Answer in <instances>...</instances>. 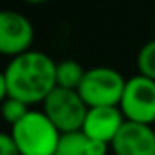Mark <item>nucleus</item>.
<instances>
[{
  "mask_svg": "<svg viewBox=\"0 0 155 155\" xmlns=\"http://www.w3.org/2000/svg\"><path fill=\"white\" fill-rule=\"evenodd\" d=\"M57 88V62L42 51H28L9 60L0 75V97L28 106L44 102Z\"/></svg>",
  "mask_w": 155,
  "mask_h": 155,
  "instance_id": "1",
  "label": "nucleus"
},
{
  "mask_svg": "<svg viewBox=\"0 0 155 155\" xmlns=\"http://www.w3.org/2000/svg\"><path fill=\"white\" fill-rule=\"evenodd\" d=\"M11 137L20 155H55L62 133L44 111L31 110L20 122L11 126Z\"/></svg>",
  "mask_w": 155,
  "mask_h": 155,
  "instance_id": "2",
  "label": "nucleus"
},
{
  "mask_svg": "<svg viewBox=\"0 0 155 155\" xmlns=\"http://www.w3.org/2000/svg\"><path fill=\"white\" fill-rule=\"evenodd\" d=\"M126 88V79L113 68L95 66L86 69L84 81L77 90L88 108L119 106Z\"/></svg>",
  "mask_w": 155,
  "mask_h": 155,
  "instance_id": "3",
  "label": "nucleus"
},
{
  "mask_svg": "<svg viewBox=\"0 0 155 155\" xmlns=\"http://www.w3.org/2000/svg\"><path fill=\"white\" fill-rule=\"evenodd\" d=\"M88 110V104L77 90L55 88L44 101V113L62 135L82 131Z\"/></svg>",
  "mask_w": 155,
  "mask_h": 155,
  "instance_id": "4",
  "label": "nucleus"
},
{
  "mask_svg": "<svg viewBox=\"0 0 155 155\" xmlns=\"http://www.w3.org/2000/svg\"><path fill=\"white\" fill-rule=\"evenodd\" d=\"M119 108L126 120L151 126L155 122V81L142 75L128 79Z\"/></svg>",
  "mask_w": 155,
  "mask_h": 155,
  "instance_id": "5",
  "label": "nucleus"
},
{
  "mask_svg": "<svg viewBox=\"0 0 155 155\" xmlns=\"http://www.w3.org/2000/svg\"><path fill=\"white\" fill-rule=\"evenodd\" d=\"M35 29L31 20L18 13L6 9L0 13V53L6 57H18L31 51Z\"/></svg>",
  "mask_w": 155,
  "mask_h": 155,
  "instance_id": "6",
  "label": "nucleus"
},
{
  "mask_svg": "<svg viewBox=\"0 0 155 155\" xmlns=\"http://www.w3.org/2000/svg\"><path fill=\"white\" fill-rule=\"evenodd\" d=\"M115 155H155V130L150 124L126 120L111 142Z\"/></svg>",
  "mask_w": 155,
  "mask_h": 155,
  "instance_id": "7",
  "label": "nucleus"
},
{
  "mask_svg": "<svg viewBox=\"0 0 155 155\" xmlns=\"http://www.w3.org/2000/svg\"><path fill=\"white\" fill-rule=\"evenodd\" d=\"M126 117L122 115L119 106H104V108H90L82 133L93 140H101L111 146L113 139L124 126Z\"/></svg>",
  "mask_w": 155,
  "mask_h": 155,
  "instance_id": "8",
  "label": "nucleus"
},
{
  "mask_svg": "<svg viewBox=\"0 0 155 155\" xmlns=\"http://www.w3.org/2000/svg\"><path fill=\"white\" fill-rule=\"evenodd\" d=\"M108 148L111 146L106 142L93 140L86 137L82 131H75V133H64L60 137L55 155H106Z\"/></svg>",
  "mask_w": 155,
  "mask_h": 155,
  "instance_id": "9",
  "label": "nucleus"
},
{
  "mask_svg": "<svg viewBox=\"0 0 155 155\" xmlns=\"http://www.w3.org/2000/svg\"><path fill=\"white\" fill-rule=\"evenodd\" d=\"M86 69L71 58L57 62V88L64 90H79L84 81Z\"/></svg>",
  "mask_w": 155,
  "mask_h": 155,
  "instance_id": "10",
  "label": "nucleus"
},
{
  "mask_svg": "<svg viewBox=\"0 0 155 155\" xmlns=\"http://www.w3.org/2000/svg\"><path fill=\"white\" fill-rule=\"evenodd\" d=\"M137 69L139 75L146 77V79L155 81V38L148 40L137 55Z\"/></svg>",
  "mask_w": 155,
  "mask_h": 155,
  "instance_id": "11",
  "label": "nucleus"
},
{
  "mask_svg": "<svg viewBox=\"0 0 155 155\" xmlns=\"http://www.w3.org/2000/svg\"><path fill=\"white\" fill-rule=\"evenodd\" d=\"M29 111H31L29 106L22 101H17V99H4L2 101V115H4L6 122L11 126L20 122Z\"/></svg>",
  "mask_w": 155,
  "mask_h": 155,
  "instance_id": "12",
  "label": "nucleus"
},
{
  "mask_svg": "<svg viewBox=\"0 0 155 155\" xmlns=\"http://www.w3.org/2000/svg\"><path fill=\"white\" fill-rule=\"evenodd\" d=\"M0 155H20L11 133H2L0 135Z\"/></svg>",
  "mask_w": 155,
  "mask_h": 155,
  "instance_id": "13",
  "label": "nucleus"
},
{
  "mask_svg": "<svg viewBox=\"0 0 155 155\" xmlns=\"http://www.w3.org/2000/svg\"><path fill=\"white\" fill-rule=\"evenodd\" d=\"M24 2H28V4H42L46 0H24Z\"/></svg>",
  "mask_w": 155,
  "mask_h": 155,
  "instance_id": "14",
  "label": "nucleus"
}]
</instances>
